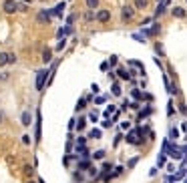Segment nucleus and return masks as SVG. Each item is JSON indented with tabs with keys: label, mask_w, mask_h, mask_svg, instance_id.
<instances>
[{
	"label": "nucleus",
	"mask_w": 187,
	"mask_h": 183,
	"mask_svg": "<svg viewBox=\"0 0 187 183\" xmlns=\"http://www.w3.org/2000/svg\"><path fill=\"white\" fill-rule=\"evenodd\" d=\"M121 18H123V22H129V20L133 18V6H123Z\"/></svg>",
	"instance_id": "nucleus-1"
},
{
	"label": "nucleus",
	"mask_w": 187,
	"mask_h": 183,
	"mask_svg": "<svg viewBox=\"0 0 187 183\" xmlns=\"http://www.w3.org/2000/svg\"><path fill=\"white\" fill-rule=\"evenodd\" d=\"M20 4L14 2V0H6L4 2V12H8V14H12V12H16V8H18Z\"/></svg>",
	"instance_id": "nucleus-2"
},
{
	"label": "nucleus",
	"mask_w": 187,
	"mask_h": 183,
	"mask_svg": "<svg viewBox=\"0 0 187 183\" xmlns=\"http://www.w3.org/2000/svg\"><path fill=\"white\" fill-rule=\"evenodd\" d=\"M109 18H111V12L109 10H99L97 12V20H99V22H109Z\"/></svg>",
	"instance_id": "nucleus-3"
},
{
	"label": "nucleus",
	"mask_w": 187,
	"mask_h": 183,
	"mask_svg": "<svg viewBox=\"0 0 187 183\" xmlns=\"http://www.w3.org/2000/svg\"><path fill=\"white\" fill-rule=\"evenodd\" d=\"M44 79H46V71H42V73L38 75V79H36V89H38V91H42V85H44Z\"/></svg>",
	"instance_id": "nucleus-4"
},
{
	"label": "nucleus",
	"mask_w": 187,
	"mask_h": 183,
	"mask_svg": "<svg viewBox=\"0 0 187 183\" xmlns=\"http://www.w3.org/2000/svg\"><path fill=\"white\" fill-rule=\"evenodd\" d=\"M127 141H129V143H135V145H139V143H141V139L137 137V133H129V135H127Z\"/></svg>",
	"instance_id": "nucleus-5"
},
{
	"label": "nucleus",
	"mask_w": 187,
	"mask_h": 183,
	"mask_svg": "<svg viewBox=\"0 0 187 183\" xmlns=\"http://www.w3.org/2000/svg\"><path fill=\"white\" fill-rule=\"evenodd\" d=\"M48 16H50V12H46V10H42L40 14H38V22H46L48 20Z\"/></svg>",
	"instance_id": "nucleus-6"
},
{
	"label": "nucleus",
	"mask_w": 187,
	"mask_h": 183,
	"mask_svg": "<svg viewBox=\"0 0 187 183\" xmlns=\"http://www.w3.org/2000/svg\"><path fill=\"white\" fill-rule=\"evenodd\" d=\"M173 16H177V18H183V16H185V10H183V8H173Z\"/></svg>",
	"instance_id": "nucleus-7"
},
{
	"label": "nucleus",
	"mask_w": 187,
	"mask_h": 183,
	"mask_svg": "<svg viewBox=\"0 0 187 183\" xmlns=\"http://www.w3.org/2000/svg\"><path fill=\"white\" fill-rule=\"evenodd\" d=\"M50 58H52V53H50V48H46L44 53H42V61H44V62H48Z\"/></svg>",
	"instance_id": "nucleus-8"
},
{
	"label": "nucleus",
	"mask_w": 187,
	"mask_h": 183,
	"mask_svg": "<svg viewBox=\"0 0 187 183\" xmlns=\"http://www.w3.org/2000/svg\"><path fill=\"white\" fill-rule=\"evenodd\" d=\"M147 4H149V0H135V6L137 8H147Z\"/></svg>",
	"instance_id": "nucleus-9"
},
{
	"label": "nucleus",
	"mask_w": 187,
	"mask_h": 183,
	"mask_svg": "<svg viewBox=\"0 0 187 183\" xmlns=\"http://www.w3.org/2000/svg\"><path fill=\"white\" fill-rule=\"evenodd\" d=\"M87 6L91 8V10H95V8L99 6V0H87Z\"/></svg>",
	"instance_id": "nucleus-10"
},
{
	"label": "nucleus",
	"mask_w": 187,
	"mask_h": 183,
	"mask_svg": "<svg viewBox=\"0 0 187 183\" xmlns=\"http://www.w3.org/2000/svg\"><path fill=\"white\" fill-rule=\"evenodd\" d=\"M22 125H26V127L30 125V113H24L22 115Z\"/></svg>",
	"instance_id": "nucleus-11"
},
{
	"label": "nucleus",
	"mask_w": 187,
	"mask_h": 183,
	"mask_svg": "<svg viewBox=\"0 0 187 183\" xmlns=\"http://www.w3.org/2000/svg\"><path fill=\"white\" fill-rule=\"evenodd\" d=\"M91 137H93V139H101V137H103V133H101L99 129H93V131H91Z\"/></svg>",
	"instance_id": "nucleus-12"
},
{
	"label": "nucleus",
	"mask_w": 187,
	"mask_h": 183,
	"mask_svg": "<svg viewBox=\"0 0 187 183\" xmlns=\"http://www.w3.org/2000/svg\"><path fill=\"white\" fill-rule=\"evenodd\" d=\"M84 125H87V121H84V119H79V121H76V129H79V131H83Z\"/></svg>",
	"instance_id": "nucleus-13"
},
{
	"label": "nucleus",
	"mask_w": 187,
	"mask_h": 183,
	"mask_svg": "<svg viewBox=\"0 0 187 183\" xmlns=\"http://www.w3.org/2000/svg\"><path fill=\"white\" fill-rule=\"evenodd\" d=\"M117 73H119V76H121V79H131V75L127 73V71H123V69H119Z\"/></svg>",
	"instance_id": "nucleus-14"
},
{
	"label": "nucleus",
	"mask_w": 187,
	"mask_h": 183,
	"mask_svg": "<svg viewBox=\"0 0 187 183\" xmlns=\"http://www.w3.org/2000/svg\"><path fill=\"white\" fill-rule=\"evenodd\" d=\"M6 62H8V53L0 54V66H2V65H6Z\"/></svg>",
	"instance_id": "nucleus-15"
},
{
	"label": "nucleus",
	"mask_w": 187,
	"mask_h": 183,
	"mask_svg": "<svg viewBox=\"0 0 187 183\" xmlns=\"http://www.w3.org/2000/svg\"><path fill=\"white\" fill-rule=\"evenodd\" d=\"M113 95H117V97L121 95V87H119V83H115V85H113Z\"/></svg>",
	"instance_id": "nucleus-16"
},
{
	"label": "nucleus",
	"mask_w": 187,
	"mask_h": 183,
	"mask_svg": "<svg viewBox=\"0 0 187 183\" xmlns=\"http://www.w3.org/2000/svg\"><path fill=\"white\" fill-rule=\"evenodd\" d=\"M93 157H95V159H103V157H105V151H103V149H99V151H95V155H93Z\"/></svg>",
	"instance_id": "nucleus-17"
},
{
	"label": "nucleus",
	"mask_w": 187,
	"mask_h": 183,
	"mask_svg": "<svg viewBox=\"0 0 187 183\" xmlns=\"http://www.w3.org/2000/svg\"><path fill=\"white\" fill-rule=\"evenodd\" d=\"M79 169H89V161H80V163H79Z\"/></svg>",
	"instance_id": "nucleus-18"
},
{
	"label": "nucleus",
	"mask_w": 187,
	"mask_h": 183,
	"mask_svg": "<svg viewBox=\"0 0 187 183\" xmlns=\"http://www.w3.org/2000/svg\"><path fill=\"white\" fill-rule=\"evenodd\" d=\"M177 137H179V131H177V129H171V139H177Z\"/></svg>",
	"instance_id": "nucleus-19"
},
{
	"label": "nucleus",
	"mask_w": 187,
	"mask_h": 183,
	"mask_svg": "<svg viewBox=\"0 0 187 183\" xmlns=\"http://www.w3.org/2000/svg\"><path fill=\"white\" fill-rule=\"evenodd\" d=\"M131 95H133V97H135V99H141V97H143V95H141V93H139V91H137V89H135V91H133V93H131Z\"/></svg>",
	"instance_id": "nucleus-20"
},
{
	"label": "nucleus",
	"mask_w": 187,
	"mask_h": 183,
	"mask_svg": "<svg viewBox=\"0 0 187 183\" xmlns=\"http://www.w3.org/2000/svg\"><path fill=\"white\" fill-rule=\"evenodd\" d=\"M163 12H165V6H163V4H159V8H157V16L163 14Z\"/></svg>",
	"instance_id": "nucleus-21"
},
{
	"label": "nucleus",
	"mask_w": 187,
	"mask_h": 183,
	"mask_svg": "<svg viewBox=\"0 0 187 183\" xmlns=\"http://www.w3.org/2000/svg\"><path fill=\"white\" fill-rule=\"evenodd\" d=\"M155 50H157V53H159V54H163V46H161L159 42H157V44H155Z\"/></svg>",
	"instance_id": "nucleus-22"
},
{
	"label": "nucleus",
	"mask_w": 187,
	"mask_h": 183,
	"mask_svg": "<svg viewBox=\"0 0 187 183\" xmlns=\"http://www.w3.org/2000/svg\"><path fill=\"white\" fill-rule=\"evenodd\" d=\"M84 18H87V20H93V18H97V16L93 14V12H87V14H84Z\"/></svg>",
	"instance_id": "nucleus-23"
},
{
	"label": "nucleus",
	"mask_w": 187,
	"mask_h": 183,
	"mask_svg": "<svg viewBox=\"0 0 187 183\" xmlns=\"http://www.w3.org/2000/svg\"><path fill=\"white\" fill-rule=\"evenodd\" d=\"M22 143H24V145H28V143H30V137H28V135H24V137H22Z\"/></svg>",
	"instance_id": "nucleus-24"
},
{
	"label": "nucleus",
	"mask_w": 187,
	"mask_h": 183,
	"mask_svg": "<svg viewBox=\"0 0 187 183\" xmlns=\"http://www.w3.org/2000/svg\"><path fill=\"white\" fill-rule=\"evenodd\" d=\"M8 62H16V57H14V54H8Z\"/></svg>",
	"instance_id": "nucleus-25"
},
{
	"label": "nucleus",
	"mask_w": 187,
	"mask_h": 183,
	"mask_svg": "<svg viewBox=\"0 0 187 183\" xmlns=\"http://www.w3.org/2000/svg\"><path fill=\"white\" fill-rule=\"evenodd\" d=\"M157 163H159V167H161V165L165 163V157H163V155H159V161H157Z\"/></svg>",
	"instance_id": "nucleus-26"
},
{
	"label": "nucleus",
	"mask_w": 187,
	"mask_h": 183,
	"mask_svg": "<svg viewBox=\"0 0 187 183\" xmlns=\"http://www.w3.org/2000/svg\"><path fill=\"white\" fill-rule=\"evenodd\" d=\"M183 131H185V133H187V123H185V125H183Z\"/></svg>",
	"instance_id": "nucleus-27"
},
{
	"label": "nucleus",
	"mask_w": 187,
	"mask_h": 183,
	"mask_svg": "<svg viewBox=\"0 0 187 183\" xmlns=\"http://www.w3.org/2000/svg\"><path fill=\"white\" fill-rule=\"evenodd\" d=\"M28 183H34V181H28Z\"/></svg>",
	"instance_id": "nucleus-28"
},
{
	"label": "nucleus",
	"mask_w": 187,
	"mask_h": 183,
	"mask_svg": "<svg viewBox=\"0 0 187 183\" xmlns=\"http://www.w3.org/2000/svg\"><path fill=\"white\" fill-rule=\"evenodd\" d=\"M185 183H187V179H185Z\"/></svg>",
	"instance_id": "nucleus-29"
},
{
	"label": "nucleus",
	"mask_w": 187,
	"mask_h": 183,
	"mask_svg": "<svg viewBox=\"0 0 187 183\" xmlns=\"http://www.w3.org/2000/svg\"><path fill=\"white\" fill-rule=\"evenodd\" d=\"M0 119H2V117H0Z\"/></svg>",
	"instance_id": "nucleus-30"
}]
</instances>
